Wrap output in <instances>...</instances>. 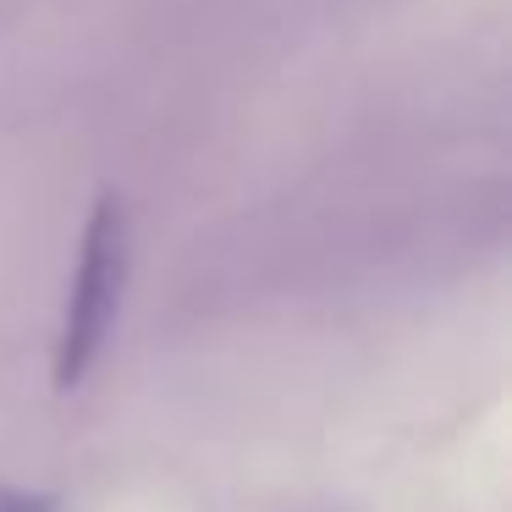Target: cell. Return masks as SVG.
I'll use <instances>...</instances> for the list:
<instances>
[{"instance_id":"7a4b0ae2","label":"cell","mask_w":512,"mask_h":512,"mask_svg":"<svg viewBox=\"0 0 512 512\" xmlns=\"http://www.w3.org/2000/svg\"><path fill=\"white\" fill-rule=\"evenodd\" d=\"M0 512H61V501L39 490H0Z\"/></svg>"},{"instance_id":"6da1fadb","label":"cell","mask_w":512,"mask_h":512,"mask_svg":"<svg viewBox=\"0 0 512 512\" xmlns=\"http://www.w3.org/2000/svg\"><path fill=\"white\" fill-rule=\"evenodd\" d=\"M127 265H133V226H127L122 199L105 193L94 204L89 226H83L78 270H72L67 314H61V336H56V386L61 391L83 386L89 369L100 364L105 342H111V325L122 314Z\"/></svg>"}]
</instances>
